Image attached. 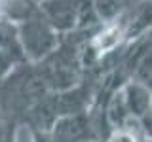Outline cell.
<instances>
[{
    "instance_id": "cell-1",
    "label": "cell",
    "mask_w": 152,
    "mask_h": 142,
    "mask_svg": "<svg viewBox=\"0 0 152 142\" xmlns=\"http://www.w3.org/2000/svg\"><path fill=\"white\" fill-rule=\"evenodd\" d=\"M17 28V40L21 47V55L25 63H40L50 53H53L55 47L59 46L63 34L55 30L48 23V19L42 15L40 8L31 17L23 19L21 23L15 25Z\"/></svg>"
},
{
    "instance_id": "cell-2",
    "label": "cell",
    "mask_w": 152,
    "mask_h": 142,
    "mask_svg": "<svg viewBox=\"0 0 152 142\" xmlns=\"http://www.w3.org/2000/svg\"><path fill=\"white\" fill-rule=\"evenodd\" d=\"M103 142H150V136L137 123H126V125L110 127Z\"/></svg>"
},
{
    "instance_id": "cell-3",
    "label": "cell",
    "mask_w": 152,
    "mask_h": 142,
    "mask_svg": "<svg viewBox=\"0 0 152 142\" xmlns=\"http://www.w3.org/2000/svg\"><path fill=\"white\" fill-rule=\"evenodd\" d=\"M91 4H93V9H95V15H97L99 23L112 21L126 9L122 0H91Z\"/></svg>"
},
{
    "instance_id": "cell-4",
    "label": "cell",
    "mask_w": 152,
    "mask_h": 142,
    "mask_svg": "<svg viewBox=\"0 0 152 142\" xmlns=\"http://www.w3.org/2000/svg\"><path fill=\"white\" fill-rule=\"evenodd\" d=\"M23 121L12 116L0 114V142H19Z\"/></svg>"
},
{
    "instance_id": "cell-5",
    "label": "cell",
    "mask_w": 152,
    "mask_h": 142,
    "mask_svg": "<svg viewBox=\"0 0 152 142\" xmlns=\"http://www.w3.org/2000/svg\"><path fill=\"white\" fill-rule=\"evenodd\" d=\"M15 64H19L13 57H10L8 53H4V51H0V82H2L6 76L12 72V68Z\"/></svg>"
},
{
    "instance_id": "cell-6",
    "label": "cell",
    "mask_w": 152,
    "mask_h": 142,
    "mask_svg": "<svg viewBox=\"0 0 152 142\" xmlns=\"http://www.w3.org/2000/svg\"><path fill=\"white\" fill-rule=\"evenodd\" d=\"M88 142H103V140H88Z\"/></svg>"
}]
</instances>
